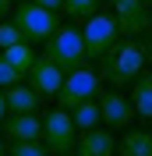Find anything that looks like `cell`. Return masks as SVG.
<instances>
[{
  "label": "cell",
  "mask_w": 152,
  "mask_h": 156,
  "mask_svg": "<svg viewBox=\"0 0 152 156\" xmlns=\"http://www.w3.org/2000/svg\"><path fill=\"white\" fill-rule=\"evenodd\" d=\"M149 64V53H145V43L142 39H124L117 43L110 53L99 57V78H103L106 85H131L134 78L145 71Z\"/></svg>",
  "instance_id": "cell-1"
},
{
  "label": "cell",
  "mask_w": 152,
  "mask_h": 156,
  "mask_svg": "<svg viewBox=\"0 0 152 156\" xmlns=\"http://www.w3.org/2000/svg\"><path fill=\"white\" fill-rule=\"evenodd\" d=\"M46 57L57 64L64 75L85 68L88 53H85V39H81V29H71V25H60L53 36L46 39Z\"/></svg>",
  "instance_id": "cell-2"
},
{
  "label": "cell",
  "mask_w": 152,
  "mask_h": 156,
  "mask_svg": "<svg viewBox=\"0 0 152 156\" xmlns=\"http://www.w3.org/2000/svg\"><path fill=\"white\" fill-rule=\"evenodd\" d=\"M14 25L21 29L25 43H46L64 21H60V11H46L39 4H32V0H21L14 7Z\"/></svg>",
  "instance_id": "cell-3"
},
{
  "label": "cell",
  "mask_w": 152,
  "mask_h": 156,
  "mask_svg": "<svg viewBox=\"0 0 152 156\" xmlns=\"http://www.w3.org/2000/svg\"><path fill=\"white\" fill-rule=\"evenodd\" d=\"M81 39H85V53L88 60H99L103 53L120 43V29H117V18L113 14H106V11H95L92 18L85 21V29H81Z\"/></svg>",
  "instance_id": "cell-4"
},
{
  "label": "cell",
  "mask_w": 152,
  "mask_h": 156,
  "mask_svg": "<svg viewBox=\"0 0 152 156\" xmlns=\"http://www.w3.org/2000/svg\"><path fill=\"white\" fill-rule=\"evenodd\" d=\"M74 138H78V128H74V121H71V110L57 107V110H50V114L43 117V146L53 156H71Z\"/></svg>",
  "instance_id": "cell-5"
},
{
  "label": "cell",
  "mask_w": 152,
  "mask_h": 156,
  "mask_svg": "<svg viewBox=\"0 0 152 156\" xmlns=\"http://www.w3.org/2000/svg\"><path fill=\"white\" fill-rule=\"evenodd\" d=\"M99 85H103V78H99V71H92L85 64V68L71 71V75H64V85H60L57 92V103L64 110H74L78 103H85V99H95L99 96Z\"/></svg>",
  "instance_id": "cell-6"
},
{
  "label": "cell",
  "mask_w": 152,
  "mask_h": 156,
  "mask_svg": "<svg viewBox=\"0 0 152 156\" xmlns=\"http://www.w3.org/2000/svg\"><path fill=\"white\" fill-rule=\"evenodd\" d=\"M95 103H99V121H103V128H110V131H127V128H131L134 107H131V99L124 96L120 89H99Z\"/></svg>",
  "instance_id": "cell-7"
},
{
  "label": "cell",
  "mask_w": 152,
  "mask_h": 156,
  "mask_svg": "<svg viewBox=\"0 0 152 156\" xmlns=\"http://www.w3.org/2000/svg\"><path fill=\"white\" fill-rule=\"evenodd\" d=\"M113 4V18L124 39H142L149 32V4L142 0H110Z\"/></svg>",
  "instance_id": "cell-8"
},
{
  "label": "cell",
  "mask_w": 152,
  "mask_h": 156,
  "mask_svg": "<svg viewBox=\"0 0 152 156\" xmlns=\"http://www.w3.org/2000/svg\"><path fill=\"white\" fill-rule=\"evenodd\" d=\"M25 82L36 89L39 96H57V92H60V85H64V71H60L50 57H36V64L29 68Z\"/></svg>",
  "instance_id": "cell-9"
},
{
  "label": "cell",
  "mask_w": 152,
  "mask_h": 156,
  "mask_svg": "<svg viewBox=\"0 0 152 156\" xmlns=\"http://www.w3.org/2000/svg\"><path fill=\"white\" fill-rule=\"evenodd\" d=\"M74 156H117V135L110 131V128H88V131H78Z\"/></svg>",
  "instance_id": "cell-10"
},
{
  "label": "cell",
  "mask_w": 152,
  "mask_h": 156,
  "mask_svg": "<svg viewBox=\"0 0 152 156\" xmlns=\"http://www.w3.org/2000/svg\"><path fill=\"white\" fill-rule=\"evenodd\" d=\"M0 124L7 142H43V121L36 114H7Z\"/></svg>",
  "instance_id": "cell-11"
},
{
  "label": "cell",
  "mask_w": 152,
  "mask_h": 156,
  "mask_svg": "<svg viewBox=\"0 0 152 156\" xmlns=\"http://www.w3.org/2000/svg\"><path fill=\"white\" fill-rule=\"evenodd\" d=\"M4 99H7V114H36L39 103H43V96L29 82H18V85L4 89Z\"/></svg>",
  "instance_id": "cell-12"
},
{
  "label": "cell",
  "mask_w": 152,
  "mask_h": 156,
  "mask_svg": "<svg viewBox=\"0 0 152 156\" xmlns=\"http://www.w3.org/2000/svg\"><path fill=\"white\" fill-rule=\"evenodd\" d=\"M131 107H134V121H152V71H142V75L131 82Z\"/></svg>",
  "instance_id": "cell-13"
},
{
  "label": "cell",
  "mask_w": 152,
  "mask_h": 156,
  "mask_svg": "<svg viewBox=\"0 0 152 156\" xmlns=\"http://www.w3.org/2000/svg\"><path fill=\"white\" fill-rule=\"evenodd\" d=\"M117 156H152V131L127 128L124 138H117Z\"/></svg>",
  "instance_id": "cell-14"
},
{
  "label": "cell",
  "mask_w": 152,
  "mask_h": 156,
  "mask_svg": "<svg viewBox=\"0 0 152 156\" xmlns=\"http://www.w3.org/2000/svg\"><path fill=\"white\" fill-rule=\"evenodd\" d=\"M0 57L7 60L18 75H29V68L36 64V50H32V43H14V46H7Z\"/></svg>",
  "instance_id": "cell-15"
},
{
  "label": "cell",
  "mask_w": 152,
  "mask_h": 156,
  "mask_svg": "<svg viewBox=\"0 0 152 156\" xmlns=\"http://www.w3.org/2000/svg\"><path fill=\"white\" fill-rule=\"evenodd\" d=\"M71 121H74L78 131H88V128H99V103L95 99H85L71 110Z\"/></svg>",
  "instance_id": "cell-16"
},
{
  "label": "cell",
  "mask_w": 152,
  "mask_h": 156,
  "mask_svg": "<svg viewBox=\"0 0 152 156\" xmlns=\"http://www.w3.org/2000/svg\"><path fill=\"white\" fill-rule=\"evenodd\" d=\"M71 21H88L99 11V0H64V7H60Z\"/></svg>",
  "instance_id": "cell-17"
},
{
  "label": "cell",
  "mask_w": 152,
  "mask_h": 156,
  "mask_svg": "<svg viewBox=\"0 0 152 156\" xmlns=\"http://www.w3.org/2000/svg\"><path fill=\"white\" fill-rule=\"evenodd\" d=\"M7 156H53V153H50L43 142H11Z\"/></svg>",
  "instance_id": "cell-18"
},
{
  "label": "cell",
  "mask_w": 152,
  "mask_h": 156,
  "mask_svg": "<svg viewBox=\"0 0 152 156\" xmlns=\"http://www.w3.org/2000/svg\"><path fill=\"white\" fill-rule=\"evenodd\" d=\"M14 43H25V36H21V29L14 25V21H7V25H0V50L14 46Z\"/></svg>",
  "instance_id": "cell-19"
},
{
  "label": "cell",
  "mask_w": 152,
  "mask_h": 156,
  "mask_svg": "<svg viewBox=\"0 0 152 156\" xmlns=\"http://www.w3.org/2000/svg\"><path fill=\"white\" fill-rule=\"evenodd\" d=\"M18 82H25V75H18L7 60L0 57V89H11V85H18Z\"/></svg>",
  "instance_id": "cell-20"
},
{
  "label": "cell",
  "mask_w": 152,
  "mask_h": 156,
  "mask_svg": "<svg viewBox=\"0 0 152 156\" xmlns=\"http://www.w3.org/2000/svg\"><path fill=\"white\" fill-rule=\"evenodd\" d=\"M32 4H39V7H46V11H60L64 7V0H32Z\"/></svg>",
  "instance_id": "cell-21"
},
{
  "label": "cell",
  "mask_w": 152,
  "mask_h": 156,
  "mask_svg": "<svg viewBox=\"0 0 152 156\" xmlns=\"http://www.w3.org/2000/svg\"><path fill=\"white\" fill-rule=\"evenodd\" d=\"M7 117V99H4V89H0V121Z\"/></svg>",
  "instance_id": "cell-22"
},
{
  "label": "cell",
  "mask_w": 152,
  "mask_h": 156,
  "mask_svg": "<svg viewBox=\"0 0 152 156\" xmlns=\"http://www.w3.org/2000/svg\"><path fill=\"white\" fill-rule=\"evenodd\" d=\"M7 11H11V0H0V18H4Z\"/></svg>",
  "instance_id": "cell-23"
},
{
  "label": "cell",
  "mask_w": 152,
  "mask_h": 156,
  "mask_svg": "<svg viewBox=\"0 0 152 156\" xmlns=\"http://www.w3.org/2000/svg\"><path fill=\"white\" fill-rule=\"evenodd\" d=\"M0 156H7V142H4V138H0Z\"/></svg>",
  "instance_id": "cell-24"
},
{
  "label": "cell",
  "mask_w": 152,
  "mask_h": 156,
  "mask_svg": "<svg viewBox=\"0 0 152 156\" xmlns=\"http://www.w3.org/2000/svg\"><path fill=\"white\" fill-rule=\"evenodd\" d=\"M145 53H149V60H152V39H149V43H145Z\"/></svg>",
  "instance_id": "cell-25"
},
{
  "label": "cell",
  "mask_w": 152,
  "mask_h": 156,
  "mask_svg": "<svg viewBox=\"0 0 152 156\" xmlns=\"http://www.w3.org/2000/svg\"><path fill=\"white\" fill-rule=\"evenodd\" d=\"M149 29H152V7H149Z\"/></svg>",
  "instance_id": "cell-26"
},
{
  "label": "cell",
  "mask_w": 152,
  "mask_h": 156,
  "mask_svg": "<svg viewBox=\"0 0 152 156\" xmlns=\"http://www.w3.org/2000/svg\"><path fill=\"white\" fill-rule=\"evenodd\" d=\"M142 4H149V7H152V0H142Z\"/></svg>",
  "instance_id": "cell-27"
}]
</instances>
